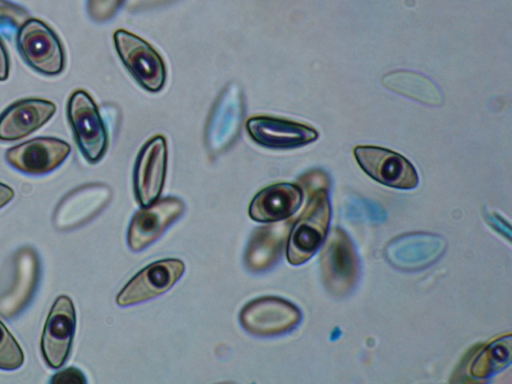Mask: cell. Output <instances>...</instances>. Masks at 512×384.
<instances>
[{
	"mask_svg": "<svg viewBox=\"0 0 512 384\" xmlns=\"http://www.w3.org/2000/svg\"><path fill=\"white\" fill-rule=\"evenodd\" d=\"M250 138L270 149H293L307 145L318 138L310 126L272 116H253L246 122Z\"/></svg>",
	"mask_w": 512,
	"mask_h": 384,
	"instance_id": "5bb4252c",
	"label": "cell"
},
{
	"mask_svg": "<svg viewBox=\"0 0 512 384\" xmlns=\"http://www.w3.org/2000/svg\"><path fill=\"white\" fill-rule=\"evenodd\" d=\"M76 328V313L72 300L60 295L53 303L46 319L41 353L52 369L60 368L67 360Z\"/></svg>",
	"mask_w": 512,
	"mask_h": 384,
	"instance_id": "9c48e42d",
	"label": "cell"
},
{
	"mask_svg": "<svg viewBox=\"0 0 512 384\" xmlns=\"http://www.w3.org/2000/svg\"><path fill=\"white\" fill-rule=\"evenodd\" d=\"M303 199L301 188L296 184L277 183L259 191L249 206L250 217L258 222L272 223L292 216Z\"/></svg>",
	"mask_w": 512,
	"mask_h": 384,
	"instance_id": "ac0fdd59",
	"label": "cell"
},
{
	"mask_svg": "<svg viewBox=\"0 0 512 384\" xmlns=\"http://www.w3.org/2000/svg\"><path fill=\"white\" fill-rule=\"evenodd\" d=\"M16 45L23 60L35 71L53 76L64 70L62 43L43 21L30 18L17 32Z\"/></svg>",
	"mask_w": 512,
	"mask_h": 384,
	"instance_id": "3957f363",
	"label": "cell"
},
{
	"mask_svg": "<svg viewBox=\"0 0 512 384\" xmlns=\"http://www.w3.org/2000/svg\"><path fill=\"white\" fill-rule=\"evenodd\" d=\"M357 163L375 181L396 189L417 187L419 179L414 166L402 155L375 146H357Z\"/></svg>",
	"mask_w": 512,
	"mask_h": 384,
	"instance_id": "ba28073f",
	"label": "cell"
},
{
	"mask_svg": "<svg viewBox=\"0 0 512 384\" xmlns=\"http://www.w3.org/2000/svg\"><path fill=\"white\" fill-rule=\"evenodd\" d=\"M184 263L179 259H163L153 262L139 271L119 292V306H129L155 298L181 278Z\"/></svg>",
	"mask_w": 512,
	"mask_h": 384,
	"instance_id": "4fadbf2b",
	"label": "cell"
},
{
	"mask_svg": "<svg viewBox=\"0 0 512 384\" xmlns=\"http://www.w3.org/2000/svg\"><path fill=\"white\" fill-rule=\"evenodd\" d=\"M185 211V204L177 197L157 199L138 210L131 219L127 242L138 252L156 241Z\"/></svg>",
	"mask_w": 512,
	"mask_h": 384,
	"instance_id": "7c38bea8",
	"label": "cell"
},
{
	"mask_svg": "<svg viewBox=\"0 0 512 384\" xmlns=\"http://www.w3.org/2000/svg\"><path fill=\"white\" fill-rule=\"evenodd\" d=\"M9 76V57L7 50L0 39V81H5Z\"/></svg>",
	"mask_w": 512,
	"mask_h": 384,
	"instance_id": "4316f807",
	"label": "cell"
},
{
	"mask_svg": "<svg viewBox=\"0 0 512 384\" xmlns=\"http://www.w3.org/2000/svg\"><path fill=\"white\" fill-rule=\"evenodd\" d=\"M70 145L55 137H37L9 148L7 163L17 171L40 176L57 169L69 156Z\"/></svg>",
	"mask_w": 512,
	"mask_h": 384,
	"instance_id": "30bf717a",
	"label": "cell"
},
{
	"mask_svg": "<svg viewBox=\"0 0 512 384\" xmlns=\"http://www.w3.org/2000/svg\"><path fill=\"white\" fill-rule=\"evenodd\" d=\"M167 143L162 135L147 141L136 158L133 172V188L141 207L155 202L164 186L167 168Z\"/></svg>",
	"mask_w": 512,
	"mask_h": 384,
	"instance_id": "8fae6325",
	"label": "cell"
},
{
	"mask_svg": "<svg viewBox=\"0 0 512 384\" xmlns=\"http://www.w3.org/2000/svg\"><path fill=\"white\" fill-rule=\"evenodd\" d=\"M111 189L104 184H87L71 191L55 211V225L73 228L89 221L110 201Z\"/></svg>",
	"mask_w": 512,
	"mask_h": 384,
	"instance_id": "e0dca14e",
	"label": "cell"
},
{
	"mask_svg": "<svg viewBox=\"0 0 512 384\" xmlns=\"http://www.w3.org/2000/svg\"><path fill=\"white\" fill-rule=\"evenodd\" d=\"M388 89L421 103L438 106L442 103V94L438 87L427 77L412 71H394L382 78Z\"/></svg>",
	"mask_w": 512,
	"mask_h": 384,
	"instance_id": "ffe728a7",
	"label": "cell"
},
{
	"mask_svg": "<svg viewBox=\"0 0 512 384\" xmlns=\"http://www.w3.org/2000/svg\"><path fill=\"white\" fill-rule=\"evenodd\" d=\"M116 51L134 80L146 91H160L166 81V67L160 54L145 40L126 31H115Z\"/></svg>",
	"mask_w": 512,
	"mask_h": 384,
	"instance_id": "277c9868",
	"label": "cell"
},
{
	"mask_svg": "<svg viewBox=\"0 0 512 384\" xmlns=\"http://www.w3.org/2000/svg\"><path fill=\"white\" fill-rule=\"evenodd\" d=\"M125 0H87V10L95 22H106L113 18Z\"/></svg>",
	"mask_w": 512,
	"mask_h": 384,
	"instance_id": "cb8c5ba5",
	"label": "cell"
},
{
	"mask_svg": "<svg viewBox=\"0 0 512 384\" xmlns=\"http://www.w3.org/2000/svg\"><path fill=\"white\" fill-rule=\"evenodd\" d=\"M56 112V105L45 99L28 98L12 103L0 114V140L15 141L39 129Z\"/></svg>",
	"mask_w": 512,
	"mask_h": 384,
	"instance_id": "2e32d148",
	"label": "cell"
},
{
	"mask_svg": "<svg viewBox=\"0 0 512 384\" xmlns=\"http://www.w3.org/2000/svg\"><path fill=\"white\" fill-rule=\"evenodd\" d=\"M244 116V100L238 84H228L216 99L206 125V144L212 154L229 148L237 139Z\"/></svg>",
	"mask_w": 512,
	"mask_h": 384,
	"instance_id": "5b68a950",
	"label": "cell"
},
{
	"mask_svg": "<svg viewBox=\"0 0 512 384\" xmlns=\"http://www.w3.org/2000/svg\"><path fill=\"white\" fill-rule=\"evenodd\" d=\"M239 318L249 333L268 337L294 329L301 321V313L295 305L282 298L263 296L248 302Z\"/></svg>",
	"mask_w": 512,
	"mask_h": 384,
	"instance_id": "8992f818",
	"label": "cell"
},
{
	"mask_svg": "<svg viewBox=\"0 0 512 384\" xmlns=\"http://www.w3.org/2000/svg\"><path fill=\"white\" fill-rule=\"evenodd\" d=\"M30 18L23 7L8 0H0V35L2 37L11 39Z\"/></svg>",
	"mask_w": 512,
	"mask_h": 384,
	"instance_id": "7402d4cb",
	"label": "cell"
},
{
	"mask_svg": "<svg viewBox=\"0 0 512 384\" xmlns=\"http://www.w3.org/2000/svg\"><path fill=\"white\" fill-rule=\"evenodd\" d=\"M321 268L327 287L335 293H345L353 287L358 275V260L343 231H333L324 247Z\"/></svg>",
	"mask_w": 512,
	"mask_h": 384,
	"instance_id": "9a60e30c",
	"label": "cell"
},
{
	"mask_svg": "<svg viewBox=\"0 0 512 384\" xmlns=\"http://www.w3.org/2000/svg\"><path fill=\"white\" fill-rule=\"evenodd\" d=\"M8 283L0 289V314L6 318L17 316L30 303L38 286L40 262L31 248H21L11 260Z\"/></svg>",
	"mask_w": 512,
	"mask_h": 384,
	"instance_id": "52a82bcc",
	"label": "cell"
},
{
	"mask_svg": "<svg viewBox=\"0 0 512 384\" xmlns=\"http://www.w3.org/2000/svg\"><path fill=\"white\" fill-rule=\"evenodd\" d=\"M511 336L501 337L479 353L471 365L470 373L476 378L490 377L511 362Z\"/></svg>",
	"mask_w": 512,
	"mask_h": 384,
	"instance_id": "44dd1931",
	"label": "cell"
},
{
	"mask_svg": "<svg viewBox=\"0 0 512 384\" xmlns=\"http://www.w3.org/2000/svg\"><path fill=\"white\" fill-rule=\"evenodd\" d=\"M24 354L16 339L0 321V369L12 371L20 368Z\"/></svg>",
	"mask_w": 512,
	"mask_h": 384,
	"instance_id": "603a6c76",
	"label": "cell"
},
{
	"mask_svg": "<svg viewBox=\"0 0 512 384\" xmlns=\"http://www.w3.org/2000/svg\"><path fill=\"white\" fill-rule=\"evenodd\" d=\"M67 117L81 154L89 163L99 162L108 147V133L97 105L86 91L71 94Z\"/></svg>",
	"mask_w": 512,
	"mask_h": 384,
	"instance_id": "7a4b0ae2",
	"label": "cell"
},
{
	"mask_svg": "<svg viewBox=\"0 0 512 384\" xmlns=\"http://www.w3.org/2000/svg\"><path fill=\"white\" fill-rule=\"evenodd\" d=\"M331 207L326 190L316 191L294 224L287 243V260L292 265L307 262L319 250L328 233Z\"/></svg>",
	"mask_w": 512,
	"mask_h": 384,
	"instance_id": "6da1fadb",
	"label": "cell"
},
{
	"mask_svg": "<svg viewBox=\"0 0 512 384\" xmlns=\"http://www.w3.org/2000/svg\"><path fill=\"white\" fill-rule=\"evenodd\" d=\"M174 0H129L130 10H142L170 3Z\"/></svg>",
	"mask_w": 512,
	"mask_h": 384,
	"instance_id": "484cf974",
	"label": "cell"
},
{
	"mask_svg": "<svg viewBox=\"0 0 512 384\" xmlns=\"http://www.w3.org/2000/svg\"><path fill=\"white\" fill-rule=\"evenodd\" d=\"M51 384H86L85 375L76 367L66 369L54 374L50 379Z\"/></svg>",
	"mask_w": 512,
	"mask_h": 384,
	"instance_id": "d4e9b609",
	"label": "cell"
},
{
	"mask_svg": "<svg viewBox=\"0 0 512 384\" xmlns=\"http://www.w3.org/2000/svg\"><path fill=\"white\" fill-rule=\"evenodd\" d=\"M286 228L283 223L257 228L244 253L245 266L252 272H263L278 261Z\"/></svg>",
	"mask_w": 512,
	"mask_h": 384,
	"instance_id": "d6986e66",
	"label": "cell"
},
{
	"mask_svg": "<svg viewBox=\"0 0 512 384\" xmlns=\"http://www.w3.org/2000/svg\"><path fill=\"white\" fill-rule=\"evenodd\" d=\"M14 197V191L8 185L0 182V209L8 204Z\"/></svg>",
	"mask_w": 512,
	"mask_h": 384,
	"instance_id": "83f0119b",
	"label": "cell"
}]
</instances>
